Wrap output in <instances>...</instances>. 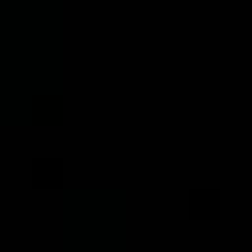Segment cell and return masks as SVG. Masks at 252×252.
I'll return each instance as SVG.
<instances>
[{
	"instance_id": "cell-1",
	"label": "cell",
	"mask_w": 252,
	"mask_h": 252,
	"mask_svg": "<svg viewBox=\"0 0 252 252\" xmlns=\"http://www.w3.org/2000/svg\"><path fill=\"white\" fill-rule=\"evenodd\" d=\"M193 209H205V213H217L220 209V193H193Z\"/></svg>"
}]
</instances>
